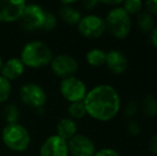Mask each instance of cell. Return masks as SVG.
Instances as JSON below:
<instances>
[{
	"instance_id": "obj_13",
	"label": "cell",
	"mask_w": 157,
	"mask_h": 156,
	"mask_svg": "<svg viewBox=\"0 0 157 156\" xmlns=\"http://www.w3.org/2000/svg\"><path fill=\"white\" fill-rule=\"evenodd\" d=\"M105 65L114 75H121L127 70L128 60L122 51L118 49H111L106 52Z\"/></svg>"
},
{
	"instance_id": "obj_24",
	"label": "cell",
	"mask_w": 157,
	"mask_h": 156,
	"mask_svg": "<svg viewBox=\"0 0 157 156\" xmlns=\"http://www.w3.org/2000/svg\"><path fill=\"white\" fill-rule=\"evenodd\" d=\"M57 24H58V19H57L56 15L52 12H47V11H45L43 25H42V29L46 30V31L54 30L55 28L57 27Z\"/></svg>"
},
{
	"instance_id": "obj_7",
	"label": "cell",
	"mask_w": 157,
	"mask_h": 156,
	"mask_svg": "<svg viewBox=\"0 0 157 156\" xmlns=\"http://www.w3.org/2000/svg\"><path fill=\"white\" fill-rule=\"evenodd\" d=\"M60 92L61 95L67 102H82L88 93L87 86L81 79L76 76L62 79L60 82Z\"/></svg>"
},
{
	"instance_id": "obj_6",
	"label": "cell",
	"mask_w": 157,
	"mask_h": 156,
	"mask_svg": "<svg viewBox=\"0 0 157 156\" xmlns=\"http://www.w3.org/2000/svg\"><path fill=\"white\" fill-rule=\"evenodd\" d=\"M78 32L87 39H99L106 32V26L104 18L95 14L82 16L77 24Z\"/></svg>"
},
{
	"instance_id": "obj_4",
	"label": "cell",
	"mask_w": 157,
	"mask_h": 156,
	"mask_svg": "<svg viewBox=\"0 0 157 156\" xmlns=\"http://www.w3.org/2000/svg\"><path fill=\"white\" fill-rule=\"evenodd\" d=\"M2 141L4 146L13 152H24L29 148L31 137L24 125L13 123L4 126L2 131Z\"/></svg>"
},
{
	"instance_id": "obj_17",
	"label": "cell",
	"mask_w": 157,
	"mask_h": 156,
	"mask_svg": "<svg viewBox=\"0 0 157 156\" xmlns=\"http://www.w3.org/2000/svg\"><path fill=\"white\" fill-rule=\"evenodd\" d=\"M136 24L138 29L145 34H150L153 28L155 27V21H154L153 15L147 13L145 10H142L137 15Z\"/></svg>"
},
{
	"instance_id": "obj_21",
	"label": "cell",
	"mask_w": 157,
	"mask_h": 156,
	"mask_svg": "<svg viewBox=\"0 0 157 156\" xmlns=\"http://www.w3.org/2000/svg\"><path fill=\"white\" fill-rule=\"evenodd\" d=\"M3 118L6 124L18 123L19 119V109L14 104H6L3 108Z\"/></svg>"
},
{
	"instance_id": "obj_12",
	"label": "cell",
	"mask_w": 157,
	"mask_h": 156,
	"mask_svg": "<svg viewBox=\"0 0 157 156\" xmlns=\"http://www.w3.org/2000/svg\"><path fill=\"white\" fill-rule=\"evenodd\" d=\"M40 156H68L67 141L57 135H52L43 142Z\"/></svg>"
},
{
	"instance_id": "obj_23",
	"label": "cell",
	"mask_w": 157,
	"mask_h": 156,
	"mask_svg": "<svg viewBox=\"0 0 157 156\" xmlns=\"http://www.w3.org/2000/svg\"><path fill=\"white\" fill-rule=\"evenodd\" d=\"M11 92H12L11 81L6 80L0 75V103H6L10 98Z\"/></svg>"
},
{
	"instance_id": "obj_3",
	"label": "cell",
	"mask_w": 157,
	"mask_h": 156,
	"mask_svg": "<svg viewBox=\"0 0 157 156\" xmlns=\"http://www.w3.org/2000/svg\"><path fill=\"white\" fill-rule=\"evenodd\" d=\"M106 31L114 39L127 38L132 30V17L125 12L122 6L111 8L104 18Z\"/></svg>"
},
{
	"instance_id": "obj_2",
	"label": "cell",
	"mask_w": 157,
	"mask_h": 156,
	"mask_svg": "<svg viewBox=\"0 0 157 156\" xmlns=\"http://www.w3.org/2000/svg\"><path fill=\"white\" fill-rule=\"evenodd\" d=\"M54 55L52 50L46 43L42 41H31L23 47L19 59L25 67L31 69H40L50 64Z\"/></svg>"
},
{
	"instance_id": "obj_19",
	"label": "cell",
	"mask_w": 157,
	"mask_h": 156,
	"mask_svg": "<svg viewBox=\"0 0 157 156\" xmlns=\"http://www.w3.org/2000/svg\"><path fill=\"white\" fill-rule=\"evenodd\" d=\"M142 112L145 117L154 118L157 116V98L152 94H147L144 96L141 104Z\"/></svg>"
},
{
	"instance_id": "obj_31",
	"label": "cell",
	"mask_w": 157,
	"mask_h": 156,
	"mask_svg": "<svg viewBox=\"0 0 157 156\" xmlns=\"http://www.w3.org/2000/svg\"><path fill=\"white\" fill-rule=\"evenodd\" d=\"M105 4V6H112V8H116V6H122L123 1L121 0H104V1H99V4Z\"/></svg>"
},
{
	"instance_id": "obj_18",
	"label": "cell",
	"mask_w": 157,
	"mask_h": 156,
	"mask_svg": "<svg viewBox=\"0 0 157 156\" xmlns=\"http://www.w3.org/2000/svg\"><path fill=\"white\" fill-rule=\"evenodd\" d=\"M86 60L93 67H103L106 62V51L101 48H92L86 55Z\"/></svg>"
},
{
	"instance_id": "obj_9",
	"label": "cell",
	"mask_w": 157,
	"mask_h": 156,
	"mask_svg": "<svg viewBox=\"0 0 157 156\" xmlns=\"http://www.w3.org/2000/svg\"><path fill=\"white\" fill-rule=\"evenodd\" d=\"M44 14L45 10L41 6L36 3H27L18 21L21 27L28 31L42 29Z\"/></svg>"
},
{
	"instance_id": "obj_10",
	"label": "cell",
	"mask_w": 157,
	"mask_h": 156,
	"mask_svg": "<svg viewBox=\"0 0 157 156\" xmlns=\"http://www.w3.org/2000/svg\"><path fill=\"white\" fill-rule=\"evenodd\" d=\"M68 154L72 156H94L96 149L93 140L83 134H77L67 141Z\"/></svg>"
},
{
	"instance_id": "obj_8",
	"label": "cell",
	"mask_w": 157,
	"mask_h": 156,
	"mask_svg": "<svg viewBox=\"0 0 157 156\" xmlns=\"http://www.w3.org/2000/svg\"><path fill=\"white\" fill-rule=\"evenodd\" d=\"M49 65L52 73L57 77L61 78V80L75 76V74L78 72L79 69V64L76 59L65 54L54 56Z\"/></svg>"
},
{
	"instance_id": "obj_14",
	"label": "cell",
	"mask_w": 157,
	"mask_h": 156,
	"mask_svg": "<svg viewBox=\"0 0 157 156\" xmlns=\"http://www.w3.org/2000/svg\"><path fill=\"white\" fill-rule=\"evenodd\" d=\"M25 72V65L21 62V60L19 58H10L3 62L1 69V74L0 75L2 77H4L6 80L13 81L16 80L21 77Z\"/></svg>"
},
{
	"instance_id": "obj_26",
	"label": "cell",
	"mask_w": 157,
	"mask_h": 156,
	"mask_svg": "<svg viewBox=\"0 0 157 156\" xmlns=\"http://www.w3.org/2000/svg\"><path fill=\"white\" fill-rule=\"evenodd\" d=\"M126 128H127V131L132 136H138L139 134L141 133V127H140V125H139V123L137 122V121H135V120L128 121Z\"/></svg>"
},
{
	"instance_id": "obj_29",
	"label": "cell",
	"mask_w": 157,
	"mask_h": 156,
	"mask_svg": "<svg viewBox=\"0 0 157 156\" xmlns=\"http://www.w3.org/2000/svg\"><path fill=\"white\" fill-rule=\"evenodd\" d=\"M149 150L151 151V153H153L154 155L157 156V134L156 135H154L153 137L150 139Z\"/></svg>"
},
{
	"instance_id": "obj_30",
	"label": "cell",
	"mask_w": 157,
	"mask_h": 156,
	"mask_svg": "<svg viewBox=\"0 0 157 156\" xmlns=\"http://www.w3.org/2000/svg\"><path fill=\"white\" fill-rule=\"evenodd\" d=\"M98 4H99V1H97V0H86V1L82 2L83 8H85L86 10H89V11L94 10Z\"/></svg>"
},
{
	"instance_id": "obj_20",
	"label": "cell",
	"mask_w": 157,
	"mask_h": 156,
	"mask_svg": "<svg viewBox=\"0 0 157 156\" xmlns=\"http://www.w3.org/2000/svg\"><path fill=\"white\" fill-rule=\"evenodd\" d=\"M67 113L71 119L73 120H79V119H82L87 116V110H86L85 104L82 102H75L71 103L67 107Z\"/></svg>"
},
{
	"instance_id": "obj_33",
	"label": "cell",
	"mask_w": 157,
	"mask_h": 156,
	"mask_svg": "<svg viewBox=\"0 0 157 156\" xmlns=\"http://www.w3.org/2000/svg\"><path fill=\"white\" fill-rule=\"evenodd\" d=\"M2 65H3V60H2L1 56H0V74H1V69H2Z\"/></svg>"
},
{
	"instance_id": "obj_1",
	"label": "cell",
	"mask_w": 157,
	"mask_h": 156,
	"mask_svg": "<svg viewBox=\"0 0 157 156\" xmlns=\"http://www.w3.org/2000/svg\"><path fill=\"white\" fill-rule=\"evenodd\" d=\"M87 115L99 122H108L121 110V97L118 90L110 85H98L88 91L83 100Z\"/></svg>"
},
{
	"instance_id": "obj_11",
	"label": "cell",
	"mask_w": 157,
	"mask_h": 156,
	"mask_svg": "<svg viewBox=\"0 0 157 156\" xmlns=\"http://www.w3.org/2000/svg\"><path fill=\"white\" fill-rule=\"evenodd\" d=\"M23 0H0V21L14 23L18 21L26 6Z\"/></svg>"
},
{
	"instance_id": "obj_5",
	"label": "cell",
	"mask_w": 157,
	"mask_h": 156,
	"mask_svg": "<svg viewBox=\"0 0 157 156\" xmlns=\"http://www.w3.org/2000/svg\"><path fill=\"white\" fill-rule=\"evenodd\" d=\"M21 101L27 106L35 109H41L44 107L47 101V94L45 90L35 82H26L19 90Z\"/></svg>"
},
{
	"instance_id": "obj_27",
	"label": "cell",
	"mask_w": 157,
	"mask_h": 156,
	"mask_svg": "<svg viewBox=\"0 0 157 156\" xmlns=\"http://www.w3.org/2000/svg\"><path fill=\"white\" fill-rule=\"evenodd\" d=\"M145 11L151 15H157V0H147L143 3Z\"/></svg>"
},
{
	"instance_id": "obj_28",
	"label": "cell",
	"mask_w": 157,
	"mask_h": 156,
	"mask_svg": "<svg viewBox=\"0 0 157 156\" xmlns=\"http://www.w3.org/2000/svg\"><path fill=\"white\" fill-rule=\"evenodd\" d=\"M94 156H120L119 152L111 148H104L95 152Z\"/></svg>"
},
{
	"instance_id": "obj_16",
	"label": "cell",
	"mask_w": 157,
	"mask_h": 156,
	"mask_svg": "<svg viewBox=\"0 0 157 156\" xmlns=\"http://www.w3.org/2000/svg\"><path fill=\"white\" fill-rule=\"evenodd\" d=\"M59 17L64 21L65 24L71 26L77 25L79 21L81 19V13L79 10H77L73 6H63L61 4L59 9Z\"/></svg>"
},
{
	"instance_id": "obj_25",
	"label": "cell",
	"mask_w": 157,
	"mask_h": 156,
	"mask_svg": "<svg viewBox=\"0 0 157 156\" xmlns=\"http://www.w3.org/2000/svg\"><path fill=\"white\" fill-rule=\"evenodd\" d=\"M139 111V104L137 101L129 100L126 103L125 107L123 108V116L127 119H132L138 113Z\"/></svg>"
},
{
	"instance_id": "obj_32",
	"label": "cell",
	"mask_w": 157,
	"mask_h": 156,
	"mask_svg": "<svg viewBox=\"0 0 157 156\" xmlns=\"http://www.w3.org/2000/svg\"><path fill=\"white\" fill-rule=\"evenodd\" d=\"M150 40H151V44L155 48H157V25L153 28V30L150 33Z\"/></svg>"
},
{
	"instance_id": "obj_22",
	"label": "cell",
	"mask_w": 157,
	"mask_h": 156,
	"mask_svg": "<svg viewBox=\"0 0 157 156\" xmlns=\"http://www.w3.org/2000/svg\"><path fill=\"white\" fill-rule=\"evenodd\" d=\"M122 8L128 15H138L142 11L143 2L140 0H126L123 1Z\"/></svg>"
},
{
	"instance_id": "obj_15",
	"label": "cell",
	"mask_w": 157,
	"mask_h": 156,
	"mask_svg": "<svg viewBox=\"0 0 157 156\" xmlns=\"http://www.w3.org/2000/svg\"><path fill=\"white\" fill-rule=\"evenodd\" d=\"M77 124L75 120L71 118H63L57 124V136L62 138L65 141L71 140L75 135H77Z\"/></svg>"
}]
</instances>
